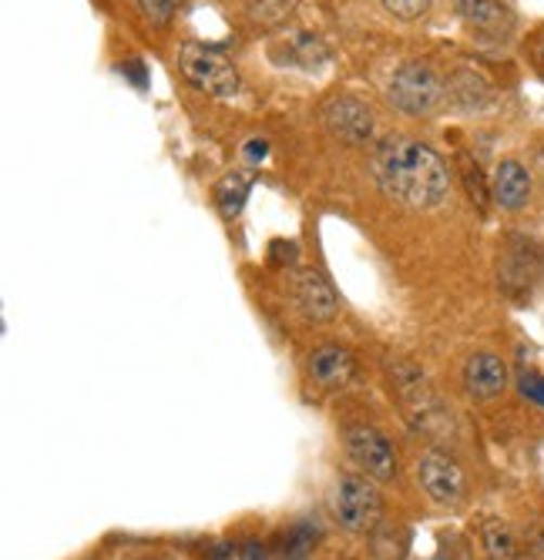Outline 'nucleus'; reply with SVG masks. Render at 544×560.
I'll return each instance as SVG.
<instances>
[{"label":"nucleus","mask_w":544,"mask_h":560,"mask_svg":"<svg viewBox=\"0 0 544 560\" xmlns=\"http://www.w3.org/2000/svg\"><path fill=\"white\" fill-rule=\"evenodd\" d=\"M528 560H544V528H534L528 534V550H524Z\"/></svg>","instance_id":"22"},{"label":"nucleus","mask_w":544,"mask_h":560,"mask_svg":"<svg viewBox=\"0 0 544 560\" xmlns=\"http://www.w3.org/2000/svg\"><path fill=\"white\" fill-rule=\"evenodd\" d=\"M464 390L474 396V400H497L504 390H507V366L501 356L494 353H478L470 356L467 366H464Z\"/></svg>","instance_id":"10"},{"label":"nucleus","mask_w":544,"mask_h":560,"mask_svg":"<svg viewBox=\"0 0 544 560\" xmlns=\"http://www.w3.org/2000/svg\"><path fill=\"white\" fill-rule=\"evenodd\" d=\"M454 11L461 14L464 24H470L481 34H491V38H504V34L515 27L511 11H507L501 0H454Z\"/></svg>","instance_id":"12"},{"label":"nucleus","mask_w":544,"mask_h":560,"mask_svg":"<svg viewBox=\"0 0 544 560\" xmlns=\"http://www.w3.org/2000/svg\"><path fill=\"white\" fill-rule=\"evenodd\" d=\"M464 182H467V192H470L474 205L484 208V205H488V188H484V179H481L478 165H467V168H464Z\"/></svg>","instance_id":"20"},{"label":"nucleus","mask_w":544,"mask_h":560,"mask_svg":"<svg viewBox=\"0 0 544 560\" xmlns=\"http://www.w3.org/2000/svg\"><path fill=\"white\" fill-rule=\"evenodd\" d=\"M481 541H484L488 560H528L521 544H518V537H515V531L507 528L504 520H497V517L488 520L484 528H481Z\"/></svg>","instance_id":"15"},{"label":"nucleus","mask_w":544,"mask_h":560,"mask_svg":"<svg viewBox=\"0 0 544 560\" xmlns=\"http://www.w3.org/2000/svg\"><path fill=\"white\" fill-rule=\"evenodd\" d=\"M239 560H272V554L262 544H246L243 554H239Z\"/></svg>","instance_id":"25"},{"label":"nucleus","mask_w":544,"mask_h":560,"mask_svg":"<svg viewBox=\"0 0 544 560\" xmlns=\"http://www.w3.org/2000/svg\"><path fill=\"white\" fill-rule=\"evenodd\" d=\"M350 460L373 480H393L397 477V453L393 443L377 430V427H347L344 433Z\"/></svg>","instance_id":"7"},{"label":"nucleus","mask_w":544,"mask_h":560,"mask_svg":"<svg viewBox=\"0 0 544 560\" xmlns=\"http://www.w3.org/2000/svg\"><path fill=\"white\" fill-rule=\"evenodd\" d=\"M417 480L427 490V497L440 507H457L467 494V477L461 464L444 450H430L417 464Z\"/></svg>","instance_id":"6"},{"label":"nucleus","mask_w":544,"mask_h":560,"mask_svg":"<svg viewBox=\"0 0 544 560\" xmlns=\"http://www.w3.org/2000/svg\"><path fill=\"white\" fill-rule=\"evenodd\" d=\"M541 67H544V48H541Z\"/></svg>","instance_id":"27"},{"label":"nucleus","mask_w":544,"mask_h":560,"mask_svg":"<svg viewBox=\"0 0 544 560\" xmlns=\"http://www.w3.org/2000/svg\"><path fill=\"white\" fill-rule=\"evenodd\" d=\"M121 75H128L139 88L148 84V75H145V64H142V61H128V64H121Z\"/></svg>","instance_id":"23"},{"label":"nucleus","mask_w":544,"mask_h":560,"mask_svg":"<svg viewBox=\"0 0 544 560\" xmlns=\"http://www.w3.org/2000/svg\"><path fill=\"white\" fill-rule=\"evenodd\" d=\"M437 560H448V557H437Z\"/></svg>","instance_id":"28"},{"label":"nucleus","mask_w":544,"mask_h":560,"mask_svg":"<svg viewBox=\"0 0 544 560\" xmlns=\"http://www.w3.org/2000/svg\"><path fill=\"white\" fill-rule=\"evenodd\" d=\"M390 379H393V387H397V396H400V403L406 406V413H411V419L414 424L424 430V433H437V430H444L448 427V409L440 406V400H437V393L430 390V382H427V376L417 369V366H411L406 360H397L393 366H390Z\"/></svg>","instance_id":"3"},{"label":"nucleus","mask_w":544,"mask_h":560,"mask_svg":"<svg viewBox=\"0 0 544 560\" xmlns=\"http://www.w3.org/2000/svg\"><path fill=\"white\" fill-rule=\"evenodd\" d=\"M537 272H541V259L534 252V245H528V242H524V252H504V259H501V278L507 289L534 286Z\"/></svg>","instance_id":"14"},{"label":"nucleus","mask_w":544,"mask_h":560,"mask_svg":"<svg viewBox=\"0 0 544 560\" xmlns=\"http://www.w3.org/2000/svg\"><path fill=\"white\" fill-rule=\"evenodd\" d=\"M306 369H310V379L316 382L320 390H344L347 382L353 379L357 363H353V356L347 353V349L323 346V349H316V353L310 356Z\"/></svg>","instance_id":"11"},{"label":"nucleus","mask_w":544,"mask_h":560,"mask_svg":"<svg viewBox=\"0 0 544 560\" xmlns=\"http://www.w3.org/2000/svg\"><path fill=\"white\" fill-rule=\"evenodd\" d=\"M333 513L339 520V528L350 534H366L377 531L380 513H384V500L380 490L373 483V477L366 473H344L333 490Z\"/></svg>","instance_id":"2"},{"label":"nucleus","mask_w":544,"mask_h":560,"mask_svg":"<svg viewBox=\"0 0 544 560\" xmlns=\"http://www.w3.org/2000/svg\"><path fill=\"white\" fill-rule=\"evenodd\" d=\"M182 71L198 91H206L212 97H232L239 91V71L216 48L189 41L182 48Z\"/></svg>","instance_id":"4"},{"label":"nucleus","mask_w":544,"mask_h":560,"mask_svg":"<svg viewBox=\"0 0 544 560\" xmlns=\"http://www.w3.org/2000/svg\"><path fill=\"white\" fill-rule=\"evenodd\" d=\"M252 192V174L249 171H229L225 179L216 188V201H219V212L225 219H235L246 208V198Z\"/></svg>","instance_id":"16"},{"label":"nucleus","mask_w":544,"mask_h":560,"mask_svg":"<svg viewBox=\"0 0 544 560\" xmlns=\"http://www.w3.org/2000/svg\"><path fill=\"white\" fill-rule=\"evenodd\" d=\"M265 152H269V145L262 142V138H252V142H246V158L249 161H262Z\"/></svg>","instance_id":"24"},{"label":"nucleus","mask_w":544,"mask_h":560,"mask_svg":"<svg viewBox=\"0 0 544 560\" xmlns=\"http://www.w3.org/2000/svg\"><path fill=\"white\" fill-rule=\"evenodd\" d=\"M252 17L256 21H265V24H276L283 21V14L289 11V0H252Z\"/></svg>","instance_id":"19"},{"label":"nucleus","mask_w":544,"mask_h":560,"mask_svg":"<svg viewBox=\"0 0 544 560\" xmlns=\"http://www.w3.org/2000/svg\"><path fill=\"white\" fill-rule=\"evenodd\" d=\"M440 97H444V84L430 71L427 64H403L390 78V101L406 115H427L433 112Z\"/></svg>","instance_id":"5"},{"label":"nucleus","mask_w":544,"mask_h":560,"mask_svg":"<svg viewBox=\"0 0 544 560\" xmlns=\"http://www.w3.org/2000/svg\"><path fill=\"white\" fill-rule=\"evenodd\" d=\"M185 4V0H139V8H142V14L152 21V24H168L176 14H179V8Z\"/></svg>","instance_id":"17"},{"label":"nucleus","mask_w":544,"mask_h":560,"mask_svg":"<svg viewBox=\"0 0 544 560\" xmlns=\"http://www.w3.org/2000/svg\"><path fill=\"white\" fill-rule=\"evenodd\" d=\"M380 4H384L387 14H393L400 21H417V17L427 14L430 0H380Z\"/></svg>","instance_id":"18"},{"label":"nucleus","mask_w":544,"mask_h":560,"mask_svg":"<svg viewBox=\"0 0 544 560\" xmlns=\"http://www.w3.org/2000/svg\"><path fill=\"white\" fill-rule=\"evenodd\" d=\"M206 557H209V560H232V547H229V544H216Z\"/></svg>","instance_id":"26"},{"label":"nucleus","mask_w":544,"mask_h":560,"mask_svg":"<svg viewBox=\"0 0 544 560\" xmlns=\"http://www.w3.org/2000/svg\"><path fill=\"white\" fill-rule=\"evenodd\" d=\"M296 305L306 320H313V323H329L336 316V309H339V299H336V289L329 286V278L316 269H302L296 275Z\"/></svg>","instance_id":"9"},{"label":"nucleus","mask_w":544,"mask_h":560,"mask_svg":"<svg viewBox=\"0 0 544 560\" xmlns=\"http://www.w3.org/2000/svg\"><path fill=\"white\" fill-rule=\"evenodd\" d=\"M518 387H521V393H524L531 403L544 406V376H537V373H524Z\"/></svg>","instance_id":"21"},{"label":"nucleus","mask_w":544,"mask_h":560,"mask_svg":"<svg viewBox=\"0 0 544 560\" xmlns=\"http://www.w3.org/2000/svg\"><path fill=\"white\" fill-rule=\"evenodd\" d=\"M373 174L387 198L406 208H437L451 192V171L433 148L390 138L373 155Z\"/></svg>","instance_id":"1"},{"label":"nucleus","mask_w":544,"mask_h":560,"mask_svg":"<svg viewBox=\"0 0 544 560\" xmlns=\"http://www.w3.org/2000/svg\"><path fill=\"white\" fill-rule=\"evenodd\" d=\"M491 195L501 208H507V212L524 208L531 198V174L524 171V165L521 161H501L494 168V179H491Z\"/></svg>","instance_id":"13"},{"label":"nucleus","mask_w":544,"mask_h":560,"mask_svg":"<svg viewBox=\"0 0 544 560\" xmlns=\"http://www.w3.org/2000/svg\"><path fill=\"white\" fill-rule=\"evenodd\" d=\"M323 121L333 131V138H339V142L347 145H366L373 134V112L360 97H350V94L333 97L323 108Z\"/></svg>","instance_id":"8"}]
</instances>
